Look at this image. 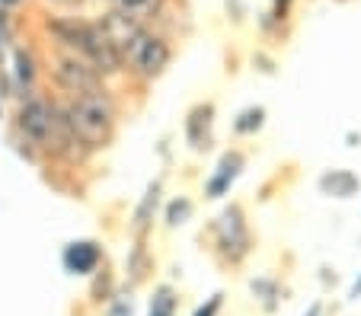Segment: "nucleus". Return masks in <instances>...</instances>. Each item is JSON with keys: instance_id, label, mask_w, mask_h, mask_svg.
I'll list each match as a JSON object with an SVG mask.
<instances>
[{"instance_id": "1", "label": "nucleus", "mask_w": 361, "mask_h": 316, "mask_svg": "<svg viewBox=\"0 0 361 316\" xmlns=\"http://www.w3.org/2000/svg\"><path fill=\"white\" fill-rule=\"evenodd\" d=\"M48 35L58 42L61 51L80 55L102 77L118 74L125 68L122 51L112 45V39L102 32L99 23H87V20H77V16H55V20H48Z\"/></svg>"}, {"instance_id": "2", "label": "nucleus", "mask_w": 361, "mask_h": 316, "mask_svg": "<svg viewBox=\"0 0 361 316\" xmlns=\"http://www.w3.org/2000/svg\"><path fill=\"white\" fill-rule=\"evenodd\" d=\"M64 122L71 125L77 138L87 147H106L116 131V106L106 96V89H93V93H80L64 106Z\"/></svg>"}, {"instance_id": "3", "label": "nucleus", "mask_w": 361, "mask_h": 316, "mask_svg": "<svg viewBox=\"0 0 361 316\" xmlns=\"http://www.w3.org/2000/svg\"><path fill=\"white\" fill-rule=\"evenodd\" d=\"M173 61V45L164 35L150 32L147 26L135 35L128 49H125V68H131V74L141 80H157Z\"/></svg>"}, {"instance_id": "4", "label": "nucleus", "mask_w": 361, "mask_h": 316, "mask_svg": "<svg viewBox=\"0 0 361 316\" xmlns=\"http://www.w3.org/2000/svg\"><path fill=\"white\" fill-rule=\"evenodd\" d=\"M55 80L68 89L71 96L102 89V74L90 61H83L80 55H74V51H58L55 55Z\"/></svg>"}, {"instance_id": "5", "label": "nucleus", "mask_w": 361, "mask_h": 316, "mask_svg": "<svg viewBox=\"0 0 361 316\" xmlns=\"http://www.w3.org/2000/svg\"><path fill=\"white\" fill-rule=\"evenodd\" d=\"M218 234H221V246L231 253V259H243L246 249H250V230H246V220L240 208H227L221 214V224H218Z\"/></svg>"}, {"instance_id": "6", "label": "nucleus", "mask_w": 361, "mask_h": 316, "mask_svg": "<svg viewBox=\"0 0 361 316\" xmlns=\"http://www.w3.org/2000/svg\"><path fill=\"white\" fill-rule=\"evenodd\" d=\"M99 259H102V249H99V243H93V240L71 243V246L64 249V268L74 272V275H90V272H96Z\"/></svg>"}, {"instance_id": "7", "label": "nucleus", "mask_w": 361, "mask_h": 316, "mask_svg": "<svg viewBox=\"0 0 361 316\" xmlns=\"http://www.w3.org/2000/svg\"><path fill=\"white\" fill-rule=\"evenodd\" d=\"M170 4V0H109V10H116V13L128 16V20H137L147 26L154 16L164 13V7Z\"/></svg>"}, {"instance_id": "8", "label": "nucleus", "mask_w": 361, "mask_h": 316, "mask_svg": "<svg viewBox=\"0 0 361 316\" xmlns=\"http://www.w3.org/2000/svg\"><path fill=\"white\" fill-rule=\"evenodd\" d=\"M240 166H243V157H240V153H224L218 172L208 179V195H212V198H221V195L231 189V182L240 176Z\"/></svg>"}, {"instance_id": "9", "label": "nucleus", "mask_w": 361, "mask_h": 316, "mask_svg": "<svg viewBox=\"0 0 361 316\" xmlns=\"http://www.w3.org/2000/svg\"><path fill=\"white\" fill-rule=\"evenodd\" d=\"M35 74H39V64H35L32 51H29V49H16L13 51V80H16V87H20L23 93H26V89L35 83Z\"/></svg>"}, {"instance_id": "10", "label": "nucleus", "mask_w": 361, "mask_h": 316, "mask_svg": "<svg viewBox=\"0 0 361 316\" xmlns=\"http://www.w3.org/2000/svg\"><path fill=\"white\" fill-rule=\"evenodd\" d=\"M320 189H323V192H333L336 198H348V195L358 189V179H355L352 172L339 170V172H329V176H323L320 179Z\"/></svg>"}, {"instance_id": "11", "label": "nucleus", "mask_w": 361, "mask_h": 316, "mask_svg": "<svg viewBox=\"0 0 361 316\" xmlns=\"http://www.w3.org/2000/svg\"><path fill=\"white\" fill-rule=\"evenodd\" d=\"M204 125V131L212 128V106H195V109L189 112V122H185V131H189V141H192V147H202L204 141V134L198 128Z\"/></svg>"}, {"instance_id": "12", "label": "nucleus", "mask_w": 361, "mask_h": 316, "mask_svg": "<svg viewBox=\"0 0 361 316\" xmlns=\"http://www.w3.org/2000/svg\"><path fill=\"white\" fill-rule=\"evenodd\" d=\"M189 214H192V201L189 198H176L170 205V211H166V220L176 227V224H185V220H189Z\"/></svg>"}, {"instance_id": "13", "label": "nucleus", "mask_w": 361, "mask_h": 316, "mask_svg": "<svg viewBox=\"0 0 361 316\" xmlns=\"http://www.w3.org/2000/svg\"><path fill=\"white\" fill-rule=\"evenodd\" d=\"M262 125V109H246L243 115H240V122H237V131L240 134H246V131H256Z\"/></svg>"}, {"instance_id": "14", "label": "nucleus", "mask_w": 361, "mask_h": 316, "mask_svg": "<svg viewBox=\"0 0 361 316\" xmlns=\"http://www.w3.org/2000/svg\"><path fill=\"white\" fill-rule=\"evenodd\" d=\"M150 316H173V297L170 291H160V297L150 307Z\"/></svg>"}, {"instance_id": "15", "label": "nucleus", "mask_w": 361, "mask_h": 316, "mask_svg": "<svg viewBox=\"0 0 361 316\" xmlns=\"http://www.w3.org/2000/svg\"><path fill=\"white\" fill-rule=\"evenodd\" d=\"M291 4L294 0H272V16L275 20H285V16L291 13Z\"/></svg>"}, {"instance_id": "16", "label": "nucleus", "mask_w": 361, "mask_h": 316, "mask_svg": "<svg viewBox=\"0 0 361 316\" xmlns=\"http://www.w3.org/2000/svg\"><path fill=\"white\" fill-rule=\"evenodd\" d=\"M218 310H221V294H214V297H212V303H208V307H202L195 316H214Z\"/></svg>"}, {"instance_id": "17", "label": "nucleus", "mask_w": 361, "mask_h": 316, "mask_svg": "<svg viewBox=\"0 0 361 316\" xmlns=\"http://www.w3.org/2000/svg\"><path fill=\"white\" fill-rule=\"evenodd\" d=\"M20 4H26V0H0V7H4V10H16Z\"/></svg>"}, {"instance_id": "18", "label": "nucleus", "mask_w": 361, "mask_h": 316, "mask_svg": "<svg viewBox=\"0 0 361 316\" xmlns=\"http://www.w3.org/2000/svg\"><path fill=\"white\" fill-rule=\"evenodd\" d=\"M48 4H58V7H74V4H80V0H48Z\"/></svg>"}, {"instance_id": "19", "label": "nucleus", "mask_w": 361, "mask_h": 316, "mask_svg": "<svg viewBox=\"0 0 361 316\" xmlns=\"http://www.w3.org/2000/svg\"><path fill=\"white\" fill-rule=\"evenodd\" d=\"M355 301V297H361V282H355V288H352V294H348Z\"/></svg>"}, {"instance_id": "20", "label": "nucleus", "mask_w": 361, "mask_h": 316, "mask_svg": "<svg viewBox=\"0 0 361 316\" xmlns=\"http://www.w3.org/2000/svg\"><path fill=\"white\" fill-rule=\"evenodd\" d=\"M307 316H320V303H314V307H310V313Z\"/></svg>"}]
</instances>
